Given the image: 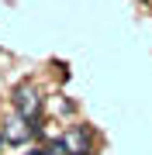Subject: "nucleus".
Here are the masks:
<instances>
[{
  "mask_svg": "<svg viewBox=\"0 0 152 155\" xmlns=\"http://www.w3.org/2000/svg\"><path fill=\"white\" fill-rule=\"evenodd\" d=\"M31 155H52V152H31Z\"/></svg>",
  "mask_w": 152,
  "mask_h": 155,
  "instance_id": "obj_4",
  "label": "nucleus"
},
{
  "mask_svg": "<svg viewBox=\"0 0 152 155\" xmlns=\"http://www.w3.org/2000/svg\"><path fill=\"white\" fill-rule=\"evenodd\" d=\"M14 107H17V114H21V117H28V121H31V117L42 110V97H38V90H35L31 83H21V86L14 90Z\"/></svg>",
  "mask_w": 152,
  "mask_h": 155,
  "instance_id": "obj_2",
  "label": "nucleus"
},
{
  "mask_svg": "<svg viewBox=\"0 0 152 155\" xmlns=\"http://www.w3.org/2000/svg\"><path fill=\"white\" fill-rule=\"evenodd\" d=\"M56 148L66 152V155H93V138H90V131H86V127L73 124V127H69V131L59 138Z\"/></svg>",
  "mask_w": 152,
  "mask_h": 155,
  "instance_id": "obj_1",
  "label": "nucleus"
},
{
  "mask_svg": "<svg viewBox=\"0 0 152 155\" xmlns=\"http://www.w3.org/2000/svg\"><path fill=\"white\" fill-rule=\"evenodd\" d=\"M4 138H7V141H14V145H21V141H28V138H31V124H28V117H21V114H14L11 121L4 124Z\"/></svg>",
  "mask_w": 152,
  "mask_h": 155,
  "instance_id": "obj_3",
  "label": "nucleus"
}]
</instances>
